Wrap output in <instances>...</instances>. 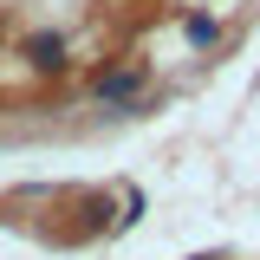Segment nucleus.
<instances>
[{"mask_svg": "<svg viewBox=\"0 0 260 260\" xmlns=\"http://www.w3.org/2000/svg\"><path fill=\"white\" fill-rule=\"evenodd\" d=\"M143 91V72H104L98 78V104H130Z\"/></svg>", "mask_w": 260, "mask_h": 260, "instance_id": "1", "label": "nucleus"}, {"mask_svg": "<svg viewBox=\"0 0 260 260\" xmlns=\"http://www.w3.org/2000/svg\"><path fill=\"white\" fill-rule=\"evenodd\" d=\"M26 59L39 65V72H59V65H65V46L52 39V32H39V39H26Z\"/></svg>", "mask_w": 260, "mask_h": 260, "instance_id": "2", "label": "nucleus"}, {"mask_svg": "<svg viewBox=\"0 0 260 260\" xmlns=\"http://www.w3.org/2000/svg\"><path fill=\"white\" fill-rule=\"evenodd\" d=\"M189 39H195V46H215V39H221V26H215L208 13H195V20H189Z\"/></svg>", "mask_w": 260, "mask_h": 260, "instance_id": "3", "label": "nucleus"}, {"mask_svg": "<svg viewBox=\"0 0 260 260\" xmlns=\"http://www.w3.org/2000/svg\"><path fill=\"white\" fill-rule=\"evenodd\" d=\"M202 260H215V254H202Z\"/></svg>", "mask_w": 260, "mask_h": 260, "instance_id": "4", "label": "nucleus"}]
</instances>
